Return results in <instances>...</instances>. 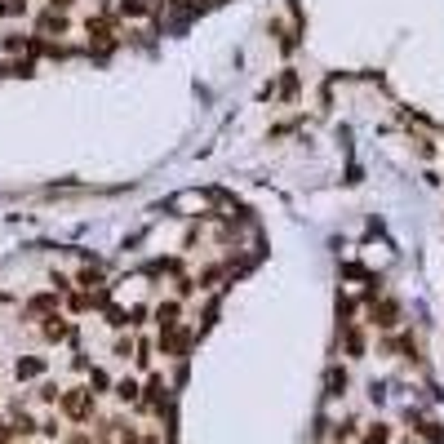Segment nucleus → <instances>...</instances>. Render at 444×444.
<instances>
[{
	"label": "nucleus",
	"instance_id": "nucleus-1",
	"mask_svg": "<svg viewBox=\"0 0 444 444\" xmlns=\"http://www.w3.org/2000/svg\"><path fill=\"white\" fill-rule=\"evenodd\" d=\"M58 418L72 422V426H85L98 418V396L89 387H62V400H58Z\"/></svg>",
	"mask_w": 444,
	"mask_h": 444
},
{
	"label": "nucleus",
	"instance_id": "nucleus-2",
	"mask_svg": "<svg viewBox=\"0 0 444 444\" xmlns=\"http://www.w3.org/2000/svg\"><path fill=\"white\" fill-rule=\"evenodd\" d=\"M164 404H169V377L164 373H152L142 382V396H138V414H164Z\"/></svg>",
	"mask_w": 444,
	"mask_h": 444
},
{
	"label": "nucleus",
	"instance_id": "nucleus-3",
	"mask_svg": "<svg viewBox=\"0 0 444 444\" xmlns=\"http://www.w3.org/2000/svg\"><path fill=\"white\" fill-rule=\"evenodd\" d=\"M369 324L377 329V334H396V329H400V302L387 298V293H382V298H373L369 302Z\"/></svg>",
	"mask_w": 444,
	"mask_h": 444
},
{
	"label": "nucleus",
	"instance_id": "nucleus-4",
	"mask_svg": "<svg viewBox=\"0 0 444 444\" xmlns=\"http://www.w3.org/2000/svg\"><path fill=\"white\" fill-rule=\"evenodd\" d=\"M187 342H191V329H187V324H173V329H160L156 351H160L164 360H187Z\"/></svg>",
	"mask_w": 444,
	"mask_h": 444
},
{
	"label": "nucleus",
	"instance_id": "nucleus-5",
	"mask_svg": "<svg viewBox=\"0 0 444 444\" xmlns=\"http://www.w3.org/2000/svg\"><path fill=\"white\" fill-rule=\"evenodd\" d=\"M40 338L49 342V347H58V342H76V324L62 316V311H54V316L40 320Z\"/></svg>",
	"mask_w": 444,
	"mask_h": 444
},
{
	"label": "nucleus",
	"instance_id": "nucleus-6",
	"mask_svg": "<svg viewBox=\"0 0 444 444\" xmlns=\"http://www.w3.org/2000/svg\"><path fill=\"white\" fill-rule=\"evenodd\" d=\"M342 347H347L351 360H365L369 355V338H365V329H360L355 320H342Z\"/></svg>",
	"mask_w": 444,
	"mask_h": 444
},
{
	"label": "nucleus",
	"instance_id": "nucleus-7",
	"mask_svg": "<svg viewBox=\"0 0 444 444\" xmlns=\"http://www.w3.org/2000/svg\"><path fill=\"white\" fill-rule=\"evenodd\" d=\"M409 436H422L426 444H444V426L436 418H422V414L409 409Z\"/></svg>",
	"mask_w": 444,
	"mask_h": 444
},
{
	"label": "nucleus",
	"instance_id": "nucleus-8",
	"mask_svg": "<svg viewBox=\"0 0 444 444\" xmlns=\"http://www.w3.org/2000/svg\"><path fill=\"white\" fill-rule=\"evenodd\" d=\"M45 369H49L45 355H18L13 360V377H18V382H36V377H45Z\"/></svg>",
	"mask_w": 444,
	"mask_h": 444
},
{
	"label": "nucleus",
	"instance_id": "nucleus-9",
	"mask_svg": "<svg viewBox=\"0 0 444 444\" xmlns=\"http://www.w3.org/2000/svg\"><path fill=\"white\" fill-rule=\"evenodd\" d=\"M152 320H156L160 329L183 324V298H164V302H156V307H152Z\"/></svg>",
	"mask_w": 444,
	"mask_h": 444
},
{
	"label": "nucleus",
	"instance_id": "nucleus-10",
	"mask_svg": "<svg viewBox=\"0 0 444 444\" xmlns=\"http://www.w3.org/2000/svg\"><path fill=\"white\" fill-rule=\"evenodd\" d=\"M36 27H40V36H67L72 18H67V13H58V9H45L40 18H36Z\"/></svg>",
	"mask_w": 444,
	"mask_h": 444
},
{
	"label": "nucleus",
	"instance_id": "nucleus-11",
	"mask_svg": "<svg viewBox=\"0 0 444 444\" xmlns=\"http://www.w3.org/2000/svg\"><path fill=\"white\" fill-rule=\"evenodd\" d=\"M116 13H120V18H156V13H160V0H120Z\"/></svg>",
	"mask_w": 444,
	"mask_h": 444
},
{
	"label": "nucleus",
	"instance_id": "nucleus-12",
	"mask_svg": "<svg viewBox=\"0 0 444 444\" xmlns=\"http://www.w3.org/2000/svg\"><path fill=\"white\" fill-rule=\"evenodd\" d=\"M58 307H62V293H54V289H45V293H36V298H31V302H27V316H40V320H45V316H54V311H58Z\"/></svg>",
	"mask_w": 444,
	"mask_h": 444
},
{
	"label": "nucleus",
	"instance_id": "nucleus-13",
	"mask_svg": "<svg viewBox=\"0 0 444 444\" xmlns=\"http://www.w3.org/2000/svg\"><path fill=\"white\" fill-rule=\"evenodd\" d=\"M111 396H116L120 404H129V409H134V404H138V396H142V382H138L134 373H129V377H116V387H111Z\"/></svg>",
	"mask_w": 444,
	"mask_h": 444
},
{
	"label": "nucleus",
	"instance_id": "nucleus-14",
	"mask_svg": "<svg viewBox=\"0 0 444 444\" xmlns=\"http://www.w3.org/2000/svg\"><path fill=\"white\" fill-rule=\"evenodd\" d=\"M103 275H107V271H103V262H98V258H93V262H85V267H80V275H76V285H80V289H85V293H93V289H103Z\"/></svg>",
	"mask_w": 444,
	"mask_h": 444
},
{
	"label": "nucleus",
	"instance_id": "nucleus-15",
	"mask_svg": "<svg viewBox=\"0 0 444 444\" xmlns=\"http://www.w3.org/2000/svg\"><path fill=\"white\" fill-rule=\"evenodd\" d=\"M324 396H347V387H351V377H347V369L342 365H329V373H324Z\"/></svg>",
	"mask_w": 444,
	"mask_h": 444
},
{
	"label": "nucleus",
	"instance_id": "nucleus-16",
	"mask_svg": "<svg viewBox=\"0 0 444 444\" xmlns=\"http://www.w3.org/2000/svg\"><path fill=\"white\" fill-rule=\"evenodd\" d=\"M360 440L365 444H391V426L387 422H369L365 431H360Z\"/></svg>",
	"mask_w": 444,
	"mask_h": 444
},
{
	"label": "nucleus",
	"instance_id": "nucleus-17",
	"mask_svg": "<svg viewBox=\"0 0 444 444\" xmlns=\"http://www.w3.org/2000/svg\"><path fill=\"white\" fill-rule=\"evenodd\" d=\"M111 387H116V377H111L107 369H89V391H93V396H107Z\"/></svg>",
	"mask_w": 444,
	"mask_h": 444
},
{
	"label": "nucleus",
	"instance_id": "nucleus-18",
	"mask_svg": "<svg viewBox=\"0 0 444 444\" xmlns=\"http://www.w3.org/2000/svg\"><path fill=\"white\" fill-rule=\"evenodd\" d=\"M134 351H138V338L134 334H120L116 342H111V355H116V360H134Z\"/></svg>",
	"mask_w": 444,
	"mask_h": 444
},
{
	"label": "nucleus",
	"instance_id": "nucleus-19",
	"mask_svg": "<svg viewBox=\"0 0 444 444\" xmlns=\"http://www.w3.org/2000/svg\"><path fill=\"white\" fill-rule=\"evenodd\" d=\"M67 311H76V316L93 311V293H85V289H72V293H67Z\"/></svg>",
	"mask_w": 444,
	"mask_h": 444
},
{
	"label": "nucleus",
	"instance_id": "nucleus-20",
	"mask_svg": "<svg viewBox=\"0 0 444 444\" xmlns=\"http://www.w3.org/2000/svg\"><path fill=\"white\" fill-rule=\"evenodd\" d=\"M36 400H40V404H58V400H62V387H58V382H49V377H40Z\"/></svg>",
	"mask_w": 444,
	"mask_h": 444
},
{
	"label": "nucleus",
	"instance_id": "nucleus-21",
	"mask_svg": "<svg viewBox=\"0 0 444 444\" xmlns=\"http://www.w3.org/2000/svg\"><path fill=\"white\" fill-rule=\"evenodd\" d=\"M355 418H347V422H334V431H329V440H334V444H347V440H355Z\"/></svg>",
	"mask_w": 444,
	"mask_h": 444
},
{
	"label": "nucleus",
	"instance_id": "nucleus-22",
	"mask_svg": "<svg viewBox=\"0 0 444 444\" xmlns=\"http://www.w3.org/2000/svg\"><path fill=\"white\" fill-rule=\"evenodd\" d=\"M103 311H107V324H111V329H120V334L129 329V307H111V302H107Z\"/></svg>",
	"mask_w": 444,
	"mask_h": 444
},
{
	"label": "nucleus",
	"instance_id": "nucleus-23",
	"mask_svg": "<svg viewBox=\"0 0 444 444\" xmlns=\"http://www.w3.org/2000/svg\"><path fill=\"white\" fill-rule=\"evenodd\" d=\"M152 360H156V347L147 338H138V351H134V365L138 369H152Z\"/></svg>",
	"mask_w": 444,
	"mask_h": 444
},
{
	"label": "nucleus",
	"instance_id": "nucleus-24",
	"mask_svg": "<svg viewBox=\"0 0 444 444\" xmlns=\"http://www.w3.org/2000/svg\"><path fill=\"white\" fill-rule=\"evenodd\" d=\"M0 45H5V54H27V36H18V31H9Z\"/></svg>",
	"mask_w": 444,
	"mask_h": 444
},
{
	"label": "nucleus",
	"instance_id": "nucleus-25",
	"mask_svg": "<svg viewBox=\"0 0 444 444\" xmlns=\"http://www.w3.org/2000/svg\"><path fill=\"white\" fill-rule=\"evenodd\" d=\"M40 436H49L58 444V436H62V418H40Z\"/></svg>",
	"mask_w": 444,
	"mask_h": 444
},
{
	"label": "nucleus",
	"instance_id": "nucleus-26",
	"mask_svg": "<svg viewBox=\"0 0 444 444\" xmlns=\"http://www.w3.org/2000/svg\"><path fill=\"white\" fill-rule=\"evenodd\" d=\"M116 444H142V436H138V426H129V422H120V431H116Z\"/></svg>",
	"mask_w": 444,
	"mask_h": 444
},
{
	"label": "nucleus",
	"instance_id": "nucleus-27",
	"mask_svg": "<svg viewBox=\"0 0 444 444\" xmlns=\"http://www.w3.org/2000/svg\"><path fill=\"white\" fill-rule=\"evenodd\" d=\"M13 13H27V0H0V18H13Z\"/></svg>",
	"mask_w": 444,
	"mask_h": 444
},
{
	"label": "nucleus",
	"instance_id": "nucleus-28",
	"mask_svg": "<svg viewBox=\"0 0 444 444\" xmlns=\"http://www.w3.org/2000/svg\"><path fill=\"white\" fill-rule=\"evenodd\" d=\"M147 316H152V307H142V302H138V307H129V329H138Z\"/></svg>",
	"mask_w": 444,
	"mask_h": 444
},
{
	"label": "nucleus",
	"instance_id": "nucleus-29",
	"mask_svg": "<svg viewBox=\"0 0 444 444\" xmlns=\"http://www.w3.org/2000/svg\"><path fill=\"white\" fill-rule=\"evenodd\" d=\"M18 440V431H13V422L9 418H0V444H13Z\"/></svg>",
	"mask_w": 444,
	"mask_h": 444
},
{
	"label": "nucleus",
	"instance_id": "nucleus-30",
	"mask_svg": "<svg viewBox=\"0 0 444 444\" xmlns=\"http://www.w3.org/2000/svg\"><path fill=\"white\" fill-rule=\"evenodd\" d=\"M49 9H58V13H72V9H76V0H49Z\"/></svg>",
	"mask_w": 444,
	"mask_h": 444
},
{
	"label": "nucleus",
	"instance_id": "nucleus-31",
	"mask_svg": "<svg viewBox=\"0 0 444 444\" xmlns=\"http://www.w3.org/2000/svg\"><path fill=\"white\" fill-rule=\"evenodd\" d=\"M67 444H93V436H89V431H72Z\"/></svg>",
	"mask_w": 444,
	"mask_h": 444
},
{
	"label": "nucleus",
	"instance_id": "nucleus-32",
	"mask_svg": "<svg viewBox=\"0 0 444 444\" xmlns=\"http://www.w3.org/2000/svg\"><path fill=\"white\" fill-rule=\"evenodd\" d=\"M142 444H160V431H156V426H147V431H142Z\"/></svg>",
	"mask_w": 444,
	"mask_h": 444
},
{
	"label": "nucleus",
	"instance_id": "nucleus-33",
	"mask_svg": "<svg viewBox=\"0 0 444 444\" xmlns=\"http://www.w3.org/2000/svg\"><path fill=\"white\" fill-rule=\"evenodd\" d=\"M400 444H414V436H404V440H400Z\"/></svg>",
	"mask_w": 444,
	"mask_h": 444
},
{
	"label": "nucleus",
	"instance_id": "nucleus-34",
	"mask_svg": "<svg viewBox=\"0 0 444 444\" xmlns=\"http://www.w3.org/2000/svg\"><path fill=\"white\" fill-rule=\"evenodd\" d=\"M0 387H5V382H0Z\"/></svg>",
	"mask_w": 444,
	"mask_h": 444
}]
</instances>
